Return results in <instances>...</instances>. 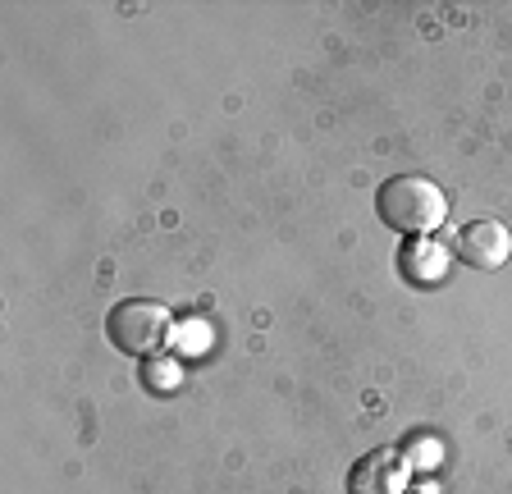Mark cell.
I'll return each mask as SVG.
<instances>
[{
	"mask_svg": "<svg viewBox=\"0 0 512 494\" xmlns=\"http://www.w3.org/2000/svg\"><path fill=\"white\" fill-rule=\"evenodd\" d=\"M398 266H403L407 280L416 284H439L453 266V247L444 238H412V243L398 252Z\"/></svg>",
	"mask_w": 512,
	"mask_h": 494,
	"instance_id": "5",
	"label": "cell"
},
{
	"mask_svg": "<svg viewBox=\"0 0 512 494\" xmlns=\"http://www.w3.org/2000/svg\"><path fill=\"white\" fill-rule=\"evenodd\" d=\"M142 380H147V389H156V394H174L179 389V362H170V357H147V366H142Z\"/></svg>",
	"mask_w": 512,
	"mask_h": 494,
	"instance_id": "6",
	"label": "cell"
},
{
	"mask_svg": "<svg viewBox=\"0 0 512 494\" xmlns=\"http://www.w3.org/2000/svg\"><path fill=\"white\" fill-rule=\"evenodd\" d=\"M110 344L128 357H156L165 334H170V312L151 298H124L115 302V312L106 316Z\"/></svg>",
	"mask_w": 512,
	"mask_h": 494,
	"instance_id": "2",
	"label": "cell"
},
{
	"mask_svg": "<svg viewBox=\"0 0 512 494\" xmlns=\"http://www.w3.org/2000/svg\"><path fill=\"white\" fill-rule=\"evenodd\" d=\"M412 462L398 449H371L366 458L352 462L348 472V494H403Z\"/></svg>",
	"mask_w": 512,
	"mask_h": 494,
	"instance_id": "3",
	"label": "cell"
},
{
	"mask_svg": "<svg viewBox=\"0 0 512 494\" xmlns=\"http://www.w3.org/2000/svg\"><path fill=\"white\" fill-rule=\"evenodd\" d=\"M375 215L403 238H430L448 220V197L426 174H394L375 188Z\"/></svg>",
	"mask_w": 512,
	"mask_h": 494,
	"instance_id": "1",
	"label": "cell"
},
{
	"mask_svg": "<svg viewBox=\"0 0 512 494\" xmlns=\"http://www.w3.org/2000/svg\"><path fill=\"white\" fill-rule=\"evenodd\" d=\"M453 247L471 270H503L512 257V234L503 220H471V225L458 229Z\"/></svg>",
	"mask_w": 512,
	"mask_h": 494,
	"instance_id": "4",
	"label": "cell"
},
{
	"mask_svg": "<svg viewBox=\"0 0 512 494\" xmlns=\"http://www.w3.org/2000/svg\"><path fill=\"white\" fill-rule=\"evenodd\" d=\"M403 494H439V490H435V485H407Z\"/></svg>",
	"mask_w": 512,
	"mask_h": 494,
	"instance_id": "7",
	"label": "cell"
}]
</instances>
